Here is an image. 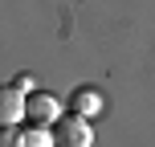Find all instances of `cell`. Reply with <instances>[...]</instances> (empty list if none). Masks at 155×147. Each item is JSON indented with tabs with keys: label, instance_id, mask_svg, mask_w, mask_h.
<instances>
[{
	"label": "cell",
	"instance_id": "cell-2",
	"mask_svg": "<svg viewBox=\"0 0 155 147\" xmlns=\"http://www.w3.org/2000/svg\"><path fill=\"white\" fill-rule=\"evenodd\" d=\"M16 119H29V98H25V86H4V90H0V123L12 127Z\"/></svg>",
	"mask_w": 155,
	"mask_h": 147
},
{
	"label": "cell",
	"instance_id": "cell-1",
	"mask_svg": "<svg viewBox=\"0 0 155 147\" xmlns=\"http://www.w3.org/2000/svg\"><path fill=\"white\" fill-rule=\"evenodd\" d=\"M90 143H94V131L82 115H70V119L53 123V147H90Z\"/></svg>",
	"mask_w": 155,
	"mask_h": 147
},
{
	"label": "cell",
	"instance_id": "cell-3",
	"mask_svg": "<svg viewBox=\"0 0 155 147\" xmlns=\"http://www.w3.org/2000/svg\"><path fill=\"white\" fill-rule=\"evenodd\" d=\"M29 123H33V127L57 123V102L49 98V94H33V98H29Z\"/></svg>",
	"mask_w": 155,
	"mask_h": 147
},
{
	"label": "cell",
	"instance_id": "cell-4",
	"mask_svg": "<svg viewBox=\"0 0 155 147\" xmlns=\"http://www.w3.org/2000/svg\"><path fill=\"white\" fill-rule=\"evenodd\" d=\"M74 110H78V115H98V110H102V98H98V94H94V90H78L74 94Z\"/></svg>",
	"mask_w": 155,
	"mask_h": 147
}]
</instances>
